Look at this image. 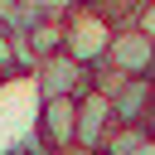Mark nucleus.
I'll list each match as a JSON object with an SVG mask.
<instances>
[{
	"label": "nucleus",
	"mask_w": 155,
	"mask_h": 155,
	"mask_svg": "<svg viewBox=\"0 0 155 155\" xmlns=\"http://www.w3.org/2000/svg\"><path fill=\"white\" fill-rule=\"evenodd\" d=\"M111 34L116 29L107 19H97L92 10H68V19H63V53H73L82 68H97V63H107Z\"/></svg>",
	"instance_id": "obj_1"
},
{
	"label": "nucleus",
	"mask_w": 155,
	"mask_h": 155,
	"mask_svg": "<svg viewBox=\"0 0 155 155\" xmlns=\"http://www.w3.org/2000/svg\"><path fill=\"white\" fill-rule=\"evenodd\" d=\"M34 140H39L48 155H68V150L78 145V102H73V97H39Z\"/></svg>",
	"instance_id": "obj_2"
},
{
	"label": "nucleus",
	"mask_w": 155,
	"mask_h": 155,
	"mask_svg": "<svg viewBox=\"0 0 155 155\" xmlns=\"http://www.w3.org/2000/svg\"><path fill=\"white\" fill-rule=\"evenodd\" d=\"M34 87H39V97H87L92 92V68H82L73 53H48V58H39L34 63Z\"/></svg>",
	"instance_id": "obj_3"
},
{
	"label": "nucleus",
	"mask_w": 155,
	"mask_h": 155,
	"mask_svg": "<svg viewBox=\"0 0 155 155\" xmlns=\"http://www.w3.org/2000/svg\"><path fill=\"white\" fill-rule=\"evenodd\" d=\"M107 68H116L121 78H155V39L140 34L136 24L116 29L107 48Z\"/></svg>",
	"instance_id": "obj_4"
},
{
	"label": "nucleus",
	"mask_w": 155,
	"mask_h": 155,
	"mask_svg": "<svg viewBox=\"0 0 155 155\" xmlns=\"http://www.w3.org/2000/svg\"><path fill=\"white\" fill-rule=\"evenodd\" d=\"M107 131H111V97H102V92L78 97V145L73 150L97 155L102 140H107Z\"/></svg>",
	"instance_id": "obj_5"
},
{
	"label": "nucleus",
	"mask_w": 155,
	"mask_h": 155,
	"mask_svg": "<svg viewBox=\"0 0 155 155\" xmlns=\"http://www.w3.org/2000/svg\"><path fill=\"white\" fill-rule=\"evenodd\" d=\"M150 102H155L150 78H126L111 92V121L116 126H145L150 121Z\"/></svg>",
	"instance_id": "obj_6"
},
{
	"label": "nucleus",
	"mask_w": 155,
	"mask_h": 155,
	"mask_svg": "<svg viewBox=\"0 0 155 155\" xmlns=\"http://www.w3.org/2000/svg\"><path fill=\"white\" fill-rule=\"evenodd\" d=\"M150 150H155V136L145 126H116L111 121V131H107L97 155H150Z\"/></svg>",
	"instance_id": "obj_7"
},
{
	"label": "nucleus",
	"mask_w": 155,
	"mask_h": 155,
	"mask_svg": "<svg viewBox=\"0 0 155 155\" xmlns=\"http://www.w3.org/2000/svg\"><path fill=\"white\" fill-rule=\"evenodd\" d=\"M63 19H68V15H63ZM63 19H29V24L15 29V34H24V44H29L34 58H48V53H63Z\"/></svg>",
	"instance_id": "obj_8"
},
{
	"label": "nucleus",
	"mask_w": 155,
	"mask_h": 155,
	"mask_svg": "<svg viewBox=\"0 0 155 155\" xmlns=\"http://www.w3.org/2000/svg\"><path fill=\"white\" fill-rule=\"evenodd\" d=\"M140 5H145V0H92L87 10H92L97 19H107L111 29H126V24H136Z\"/></svg>",
	"instance_id": "obj_9"
},
{
	"label": "nucleus",
	"mask_w": 155,
	"mask_h": 155,
	"mask_svg": "<svg viewBox=\"0 0 155 155\" xmlns=\"http://www.w3.org/2000/svg\"><path fill=\"white\" fill-rule=\"evenodd\" d=\"M136 29L155 39V0H145V5H140V15H136Z\"/></svg>",
	"instance_id": "obj_10"
},
{
	"label": "nucleus",
	"mask_w": 155,
	"mask_h": 155,
	"mask_svg": "<svg viewBox=\"0 0 155 155\" xmlns=\"http://www.w3.org/2000/svg\"><path fill=\"white\" fill-rule=\"evenodd\" d=\"M15 5H19V0H0V19H5V15L15 10Z\"/></svg>",
	"instance_id": "obj_11"
},
{
	"label": "nucleus",
	"mask_w": 155,
	"mask_h": 155,
	"mask_svg": "<svg viewBox=\"0 0 155 155\" xmlns=\"http://www.w3.org/2000/svg\"><path fill=\"white\" fill-rule=\"evenodd\" d=\"M68 5H73V10H87V5H92V0H68Z\"/></svg>",
	"instance_id": "obj_12"
}]
</instances>
